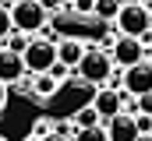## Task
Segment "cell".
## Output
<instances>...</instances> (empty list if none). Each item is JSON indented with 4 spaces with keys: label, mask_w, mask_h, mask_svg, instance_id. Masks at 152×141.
<instances>
[{
    "label": "cell",
    "mask_w": 152,
    "mask_h": 141,
    "mask_svg": "<svg viewBox=\"0 0 152 141\" xmlns=\"http://www.w3.org/2000/svg\"><path fill=\"white\" fill-rule=\"evenodd\" d=\"M113 74H117V64H113V57H110V49L88 46V53L78 64V78L85 85H106V81H113Z\"/></svg>",
    "instance_id": "6da1fadb"
},
{
    "label": "cell",
    "mask_w": 152,
    "mask_h": 141,
    "mask_svg": "<svg viewBox=\"0 0 152 141\" xmlns=\"http://www.w3.org/2000/svg\"><path fill=\"white\" fill-rule=\"evenodd\" d=\"M21 60H25V70L32 78L36 74H50L57 67V42L46 39V35H32L28 46H25V53H21Z\"/></svg>",
    "instance_id": "7a4b0ae2"
},
{
    "label": "cell",
    "mask_w": 152,
    "mask_h": 141,
    "mask_svg": "<svg viewBox=\"0 0 152 141\" xmlns=\"http://www.w3.org/2000/svg\"><path fill=\"white\" fill-rule=\"evenodd\" d=\"M149 18H152V11L145 7V4H134V0H127V4L120 7V14H117V28H120V35L145 39V35L152 32V28H149Z\"/></svg>",
    "instance_id": "3957f363"
},
{
    "label": "cell",
    "mask_w": 152,
    "mask_h": 141,
    "mask_svg": "<svg viewBox=\"0 0 152 141\" xmlns=\"http://www.w3.org/2000/svg\"><path fill=\"white\" fill-rule=\"evenodd\" d=\"M11 21H14V32L18 35H36V32L46 28V11L36 0H18L11 7Z\"/></svg>",
    "instance_id": "277c9868"
},
{
    "label": "cell",
    "mask_w": 152,
    "mask_h": 141,
    "mask_svg": "<svg viewBox=\"0 0 152 141\" xmlns=\"http://www.w3.org/2000/svg\"><path fill=\"white\" fill-rule=\"evenodd\" d=\"M110 57H113V64H117L120 70L138 67V64L145 60V42H142V39H131V35H117Z\"/></svg>",
    "instance_id": "5b68a950"
},
{
    "label": "cell",
    "mask_w": 152,
    "mask_h": 141,
    "mask_svg": "<svg viewBox=\"0 0 152 141\" xmlns=\"http://www.w3.org/2000/svg\"><path fill=\"white\" fill-rule=\"evenodd\" d=\"M120 88L131 92L134 99L149 95V92H152V64H149V60H142L138 67H127L124 74H120Z\"/></svg>",
    "instance_id": "8992f818"
},
{
    "label": "cell",
    "mask_w": 152,
    "mask_h": 141,
    "mask_svg": "<svg viewBox=\"0 0 152 141\" xmlns=\"http://www.w3.org/2000/svg\"><path fill=\"white\" fill-rule=\"evenodd\" d=\"M106 134H110V141H138L142 138L138 116H134V113H120L113 120H106Z\"/></svg>",
    "instance_id": "52a82bcc"
},
{
    "label": "cell",
    "mask_w": 152,
    "mask_h": 141,
    "mask_svg": "<svg viewBox=\"0 0 152 141\" xmlns=\"http://www.w3.org/2000/svg\"><path fill=\"white\" fill-rule=\"evenodd\" d=\"M92 109H96L103 120H113V116H120V113H124V95H120V88H110V85H106V88L96 95Z\"/></svg>",
    "instance_id": "ba28073f"
},
{
    "label": "cell",
    "mask_w": 152,
    "mask_h": 141,
    "mask_svg": "<svg viewBox=\"0 0 152 141\" xmlns=\"http://www.w3.org/2000/svg\"><path fill=\"white\" fill-rule=\"evenodd\" d=\"M25 60L18 57V53H11V49H0V81L4 85H21L25 81Z\"/></svg>",
    "instance_id": "9c48e42d"
},
{
    "label": "cell",
    "mask_w": 152,
    "mask_h": 141,
    "mask_svg": "<svg viewBox=\"0 0 152 141\" xmlns=\"http://www.w3.org/2000/svg\"><path fill=\"white\" fill-rule=\"evenodd\" d=\"M85 53H88V46H85L81 39H60V42H57V64L67 67V70L71 67L78 70V64H81Z\"/></svg>",
    "instance_id": "30bf717a"
},
{
    "label": "cell",
    "mask_w": 152,
    "mask_h": 141,
    "mask_svg": "<svg viewBox=\"0 0 152 141\" xmlns=\"http://www.w3.org/2000/svg\"><path fill=\"white\" fill-rule=\"evenodd\" d=\"M60 85H64V81H57L53 74H36L32 85H28V95H36V99H53V95L60 92Z\"/></svg>",
    "instance_id": "8fae6325"
},
{
    "label": "cell",
    "mask_w": 152,
    "mask_h": 141,
    "mask_svg": "<svg viewBox=\"0 0 152 141\" xmlns=\"http://www.w3.org/2000/svg\"><path fill=\"white\" fill-rule=\"evenodd\" d=\"M120 7H124V0H96V7H92V14H96L99 21H117V14H120Z\"/></svg>",
    "instance_id": "7c38bea8"
},
{
    "label": "cell",
    "mask_w": 152,
    "mask_h": 141,
    "mask_svg": "<svg viewBox=\"0 0 152 141\" xmlns=\"http://www.w3.org/2000/svg\"><path fill=\"white\" fill-rule=\"evenodd\" d=\"M99 120H103V116H99L92 106H85V109H78V113H75V127H78V131H92V127H103Z\"/></svg>",
    "instance_id": "4fadbf2b"
},
{
    "label": "cell",
    "mask_w": 152,
    "mask_h": 141,
    "mask_svg": "<svg viewBox=\"0 0 152 141\" xmlns=\"http://www.w3.org/2000/svg\"><path fill=\"white\" fill-rule=\"evenodd\" d=\"M11 35H14V21H11V7H7V4H0V46H4V42L11 39Z\"/></svg>",
    "instance_id": "5bb4252c"
},
{
    "label": "cell",
    "mask_w": 152,
    "mask_h": 141,
    "mask_svg": "<svg viewBox=\"0 0 152 141\" xmlns=\"http://www.w3.org/2000/svg\"><path fill=\"white\" fill-rule=\"evenodd\" d=\"M75 141H110V134H106V127H92V131H78Z\"/></svg>",
    "instance_id": "9a60e30c"
},
{
    "label": "cell",
    "mask_w": 152,
    "mask_h": 141,
    "mask_svg": "<svg viewBox=\"0 0 152 141\" xmlns=\"http://www.w3.org/2000/svg\"><path fill=\"white\" fill-rule=\"evenodd\" d=\"M92 7H96V0H71V11L81 14V18H85V14H92Z\"/></svg>",
    "instance_id": "2e32d148"
},
{
    "label": "cell",
    "mask_w": 152,
    "mask_h": 141,
    "mask_svg": "<svg viewBox=\"0 0 152 141\" xmlns=\"http://www.w3.org/2000/svg\"><path fill=\"white\" fill-rule=\"evenodd\" d=\"M134 106H138V113H142V116H152V92H149V95H142Z\"/></svg>",
    "instance_id": "e0dca14e"
},
{
    "label": "cell",
    "mask_w": 152,
    "mask_h": 141,
    "mask_svg": "<svg viewBox=\"0 0 152 141\" xmlns=\"http://www.w3.org/2000/svg\"><path fill=\"white\" fill-rule=\"evenodd\" d=\"M57 7H64V0H42V11H46V14L57 11Z\"/></svg>",
    "instance_id": "ac0fdd59"
},
{
    "label": "cell",
    "mask_w": 152,
    "mask_h": 141,
    "mask_svg": "<svg viewBox=\"0 0 152 141\" xmlns=\"http://www.w3.org/2000/svg\"><path fill=\"white\" fill-rule=\"evenodd\" d=\"M4 102H7V85L0 81V109H4Z\"/></svg>",
    "instance_id": "d6986e66"
},
{
    "label": "cell",
    "mask_w": 152,
    "mask_h": 141,
    "mask_svg": "<svg viewBox=\"0 0 152 141\" xmlns=\"http://www.w3.org/2000/svg\"><path fill=\"white\" fill-rule=\"evenodd\" d=\"M42 141H71V138H60V134H57V131H53V134H50V138H42Z\"/></svg>",
    "instance_id": "ffe728a7"
},
{
    "label": "cell",
    "mask_w": 152,
    "mask_h": 141,
    "mask_svg": "<svg viewBox=\"0 0 152 141\" xmlns=\"http://www.w3.org/2000/svg\"><path fill=\"white\" fill-rule=\"evenodd\" d=\"M138 141H152V134H142V138H138Z\"/></svg>",
    "instance_id": "44dd1931"
},
{
    "label": "cell",
    "mask_w": 152,
    "mask_h": 141,
    "mask_svg": "<svg viewBox=\"0 0 152 141\" xmlns=\"http://www.w3.org/2000/svg\"><path fill=\"white\" fill-rule=\"evenodd\" d=\"M0 131H4V120H0Z\"/></svg>",
    "instance_id": "7402d4cb"
},
{
    "label": "cell",
    "mask_w": 152,
    "mask_h": 141,
    "mask_svg": "<svg viewBox=\"0 0 152 141\" xmlns=\"http://www.w3.org/2000/svg\"><path fill=\"white\" fill-rule=\"evenodd\" d=\"M36 4H42V0H36Z\"/></svg>",
    "instance_id": "603a6c76"
},
{
    "label": "cell",
    "mask_w": 152,
    "mask_h": 141,
    "mask_svg": "<svg viewBox=\"0 0 152 141\" xmlns=\"http://www.w3.org/2000/svg\"><path fill=\"white\" fill-rule=\"evenodd\" d=\"M0 141H7V138H0Z\"/></svg>",
    "instance_id": "cb8c5ba5"
},
{
    "label": "cell",
    "mask_w": 152,
    "mask_h": 141,
    "mask_svg": "<svg viewBox=\"0 0 152 141\" xmlns=\"http://www.w3.org/2000/svg\"><path fill=\"white\" fill-rule=\"evenodd\" d=\"M149 53H152V46H149Z\"/></svg>",
    "instance_id": "d4e9b609"
}]
</instances>
